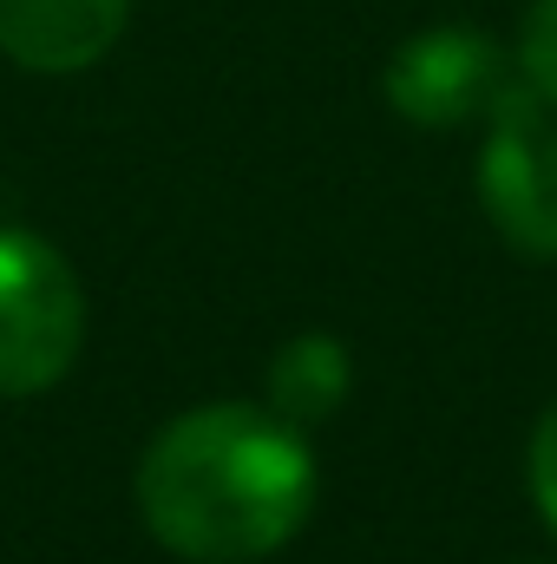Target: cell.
<instances>
[{
  "label": "cell",
  "instance_id": "cell-4",
  "mask_svg": "<svg viewBox=\"0 0 557 564\" xmlns=\"http://www.w3.org/2000/svg\"><path fill=\"white\" fill-rule=\"evenodd\" d=\"M525 73L472 26H426L414 33L394 59H387V106L426 126V132H452L466 119H492L499 99L518 86Z\"/></svg>",
  "mask_w": 557,
  "mask_h": 564
},
{
  "label": "cell",
  "instance_id": "cell-2",
  "mask_svg": "<svg viewBox=\"0 0 557 564\" xmlns=\"http://www.w3.org/2000/svg\"><path fill=\"white\" fill-rule=\"evenodd\" d=\"M86 341V302L66 257L33 237L0 224V394H46Z\"/></svg>",
  "mask_w": 557,
  "mask_h": 564
},
{
  "label": "cell",
  "instance_id": "cell-1",
  "mask_svg": "<svg viewBox=\"0 0 557 564\" xmlns=\"http://www.w3.org/2000/svg\"><path fill=\"white\" fill-rule=\"evenodd\" d=\"M315 506L302 433L263 408L217 401L164 426L139 459V512L157 545L190 564L270 558Z\"/></svg>",
  "mask_w": 557,
  "mask_h": 564
},
{
  "label": "cell",
  "instance_id": "cell-8",
  "mask_svg": "<svg viewBox=\"0 0 557 564\" xmlns=\"http://www.w3.org/2000/svg\"><path fill=\"white\" fill-rule=\"evenodd\" d=\"M532 499H538L545 525L557 532V401L532 426Z\"/></svg>",
  "mask_w": 557,
  "mask_h": 564
},
{
  "label": "cell",
  "instance_id": "cell-7",
  "mask_svg": "<svg viewBox=\"0 0 557 564\" xmlns=\"http://www.w3.org/2000/svg\"><path fill=\"white\" fill-rule=\"evenodd\" d=\"M518 73H525V86L557 112V0H532L525 33H518Z\"/></svg>",
  "mask_w": 557,
  "mask_h": 564
},
{
  "label": "cell",
  "instance_id": "cell-6",
  "mask_svg": "<svg viewBox=\"0 0 557 564\" xmlns=\"http://www.w3.org/2000/svg\"><path fill=\"white\" fill-rule=\"evenodd\" d=\"M348 401V348L335 335H295L270 368V414L302 426H321Z\"/></svg>",
  "mask_w": 557,
  "mask_h": 564
},
{
  "label": "cell",
  "instance_id": "cell-5",
  "mask_svg": "<svg viewBox=\"0 0 557 564\" xmlns=\"http://www.w3.org/2000/svg\"><path fill=\"white\" fill-rule=\"evenodd\" d=\"M132 0H0V53L26 73H79L112 53Z\"/></svg>",
  "mask_w": 557,
  "mask_h": 564
},
{
  "label": "cell",
  "instance_id": "cell-3",
  "mask_svg": "<svg viewBox=\"0 0 557 564\" xmlns=\"http://www.w3.org/2000/svg\"><path fill=\"white\" fill-rule=\"evenodd\" d=\"M479 204L512 250L557 263V112L525 79L485 119Z\"/></svg>",
  "mask_w": 557,
  "mask_h": 564
}]
</instances>
